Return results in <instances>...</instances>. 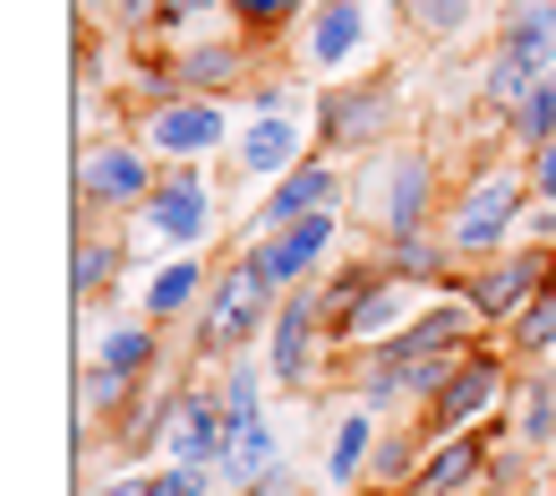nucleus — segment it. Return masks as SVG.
<instances>
[{"label": "nucleus", "instance_id": "obj_38", "mask_svg": "<svg viewBox=\"0 0 556 496\" xmlns=\"http://www.w3.org/2000/svg\"><path fill=\"white\" fill-rule=\"evenodd\" d=\"M86 496H146V471H121V480H103V488H86Z\"/></svg>", "mask_w": 556, "mask_h": 496}, {"label": "nucleus", "instance_id": "obj_21", "mask_svg": "<svg viewBox=\"0 0 556 496\" xmlns=\"http://www.w3.org/2000/svg\"><path fill=\"white\" fill-rule=\"evenodd\" d=\"M266 385H275L266 352H231V359H223V377H214V394H223V428H257V420H266Z\"/></svg>", "mask_w": 556, "mask_h": 496}, {"label": "nucleus", "instance_id": "obj_39", "mask_svg": "<svg viewBox=\"0 0 556 496\" xmlns=\"http://www.w3.org/2000/svg\"><path fill=\"white\" fill-rule=\"evenodd\" d=\"M112 9H121V0H77V17H86V26H94V17H112Z\"/></svg>", "mask_w": 556, "mask_h": 496}, {"label": "nucleus", "instance_id": "obj_35", "mask_svg": "<svg viewBox=\"0 0 556 496\" xmlns=\"http://www.w3.org/2000/svg\"><path fill=\"white\" fill-rule=\"evenodd\" d=\"M154 17H163V0H121L112 9V26H129V35H154Z\"/></svg>", "mask_w": 556, "mask_h": 496}, {"label": "nucleus", "instance_id": "obj_7", "mask_svg": "<svg viewBox=\"0 0 556 496\" xmlns=\"http://www.w3.org/2000/svg\"><path fill=\"white\" fill-rule=\"evenodd\" d=\"M257 43L231 26V35H206V43H180V52H154L146 61V103H163V94H240L257 61H249Z\"/></svg>", "mask_w": 556, "mask_h": 496}, {"label": "nucleus", "instance_id": "obj_22", "mask_svg": "<svg viewBox=\"0 0 556 496\" xmlns=\"http://www.w3.org/2000/svg\"><path fill=\"white\" fill-rule=\"evenodd\" d=\"M121 275H129V249H121V240H103V231L86 222V231H77V257H70V291H77V308L112 300V291H121Z\"/></svg>", "mask_w": 556, "mask_h": 496}, {"label": "nucleus", "instance_id": "obj_28", "mask_svg": "<svg viewBox=\"0 0 556 496\" xmlns=\"http://www.w3.org/2000/svg\"><path fill=\"white\" fill-rule=\"evenodd\" d=\"M394 9H403V26L419 43H463L480 26V0H394Z\"/></svg>", "mask_w": 556, "mask_h": 496}, {"label": "nucleus", "instance_id": "obj_32", "mask_svg": "<svg viewBox=\"0 0 556 496\" xmlns=\"http://www.w3.org/2000/svg\"><path fill=\"white\" fill-rule=\"evenodd\" d=\"M496 43L548 69V61H556V9H505V26H496Z\"/></svg>", "mask_w": 556, "mask_h": 496}, {"label": "nucleus", "instance_id": "obj_33", "mask_svg": "<svg viewBox=\"0 0 556 496\" xmlns=\"http://www.w3.org/2000/svg\"><path fill=\"white\" fill-rule=\"evenodd\" d=\"M505 334H514V359H531V368H548V359H556V283L540 291V300H531V308H522V317H514Z\"/></svg>", "mask_w": 556, "mask_h": 496}, {"label": "nucleus", "instance_id": "obj_27", "mask_svg": "<svg viewBox=\"0 0 556 496\" xmlns=\"http://www.w3.org/2000/svg\"><path fill=\"white\" fill-rule=\"evenodd\" d=\"M548 69H556V61H548ZM548 69L496 43V52H488V61H480V103H488V112H496V120H505V112H514V103H522V94H531V86H540V77H548Z\"/></svg>", "mask_w": 556, "mask_h": 496}, {"label": "nucleus", "instance_id": "obj_24", "mask_svg": "<svg viewBox=\"0 0 556 496\" xmlns=\"http://www.w3.org/2000/svg\"><path fill=\"white\" fill-rule=\"evenodd\" d=\"M275 462H282V445H275V420H257V428H231V436H223V462H214V471H223V496L257 488V480H266Z\"/></svg>", "mask_w": 556, "mask_h": 496}, {"label": "nucleus", "instance_id": "obj_31", "mask_svg": "<svg viewBox=\"0 0 556 496\" xmlns=\"http://www.w3.org/2000/svg\"><path fill=\"white\" fill-rule=\"evenodd\" d=\"M308 9H317V0H231V26H240L249 43H275V35H300Z\"/></svg>", "mask_w": 556, "mask_h": 496}, {"label": "nucleus", "instance_id": "obj_26", "mask_svg": "<svg viewBox=\"0 0 556 496\" xmlns=\"http://www.w3.org/2000/svg\"><path fill=\"white\" fill-rule=\"evenodd\" d=\"M206 35H231V0H163L154 52H180V43H206Z\"/></svg>", "mask_w": 556, "mask_h": 496}, {"label": "nucleus", "instance_id": "obj_3", "mask_svg": "<svg viewBox=\"0 0 556 496\" xmlns=\"http://www.w3.org/2000/svg\"><path fill=\"white\" fill-rule=\"evenodd\" d=\"M266 326H275V291L257 283L249 257H231V266H214L206 308L189 317V359H214V368H223L231 352H257Z\"/></svg>", "mask_w": 556, "mask_h": 496}, {"label": "nucleus", "instance_id": "obj_13", "mask_svg": "<svg viewBox=\"0 0 556 496\" xmlns=\"http://www.w3.org/2000/svg\"><path fill=\"white\" fill-rule=\"evenodd\" d=\"M368 43H377V0H317V9L300 17V35H291V69H308L326 86V77L351 69Z\"/></svg>", "mask_w": 556, "mask_h": 496}, {"label": "nucleus", "instance_id": "obj_29", "mask_svg": "<svg viewBox=\"0 0 556 496\" xmlns=\"http://www.w3.org/2000/svg\"><path fill=\"white\" fill-rule=\"evenodd\" d=\"M505 138L522 145V154H540V145L556 138V69L540 77V86H531V94H522L514 112H505Z\"/></svg>", "mask_w": 556, "mask_h": 496}, {"label": "nucleus", "instance_id": "obj_15", "mask_svg": "<svg viewBox=\"0 0 556 496\" xmlns=\"http://www.w3.org/2000/svg\"><path fill=\"white\" fill-rule=\"evenodd\" d=\"M317 154V129L308 120H282V112H240V138H231V171L249 189H275L282 171H300Z\"/></svg>", "mask_w": 556, "mask_h": 496}, {"label": "nucleus", "instance_id": "obj_1", "mask_svg": "<svg viewBox=\"0 0 556 496\" xmlns=\"http://www.w3.org/2000/svg\"><path fill=\"white\" fill-rule=\"evenodd\" d=\"M437 154H419V145H377V154H359V171H351L343 189V214H359L377 240H403V231H437L445 214H437Z\"/></svg>", "mask_w": 556, "mask_h": 496}, {"label": "nucleus", "instance_id": "obj_17", "mask_svg": "<svg viewBox=\"0 0 556 496\" xmlns=\"http://www.w3.org/2000/svg\"><path fill=\"white\" fill-rule=\"evenodd\" d=\"M206 291H214V266L198 257V249L154 257V275H146V291H138V317H154V326L172 334V326H189V317L206 308Z\"/></svg>", "mask_w": 556, "mask_h": 496}, {"label": "nucleus", "instance_id": "obj_16", "mask_svg": "<svg viewBox=\"0 0 556 496\" xmlns=\"http://www.w3.org/2000/svg\"><path fill=\"white\" fill-rule=\"evenodd\" d=\"M496 436H505V420L496 428H463V436H428V454H419V471H412L403 496H480L488 462H496Z\"/></svg>", "mask_w": 556, "mask_h": 496}, {"label": "nucleus", "instance_id": "obj_2", "mask_svg": "<svg viewBox=\"0 0 556 496\" xmlns=\"http://www.w3.org/2000/svg\"><path fill=\"white\" fill-rule=\"evenodd\" d=\"M522 222H531V171L522 163H480L471 171V189L445 206V249L463 257V266H480V257H505L514 240H522Z\"/></svg>", "mask_w": 556, "mask_h": 496}, {"label": "nucleus", "instance_id": "obj_19", "mask_svg": "<svg viewBox=\"0 0 556 496\" xmlns=\"http://www.w3.org/2000/svg\"><path fill=\"white\" fill-rule=\"evenodd\" d=\"M86 368H103L121 385H146L163 368V326L154 317H103V334L86 343Z\"/></svg>", "mask_w": 556, "mask_h": 496}, {"label": "nucleus", "instance_id": "obj_8", "mask_svg": "<svg viewBox=\"0 0 556 496\" xmlns=\"http://www.w3.org/2000/svg\"><path fill=\"white\" fill-rule=\"evenodd\" d=\"M138 138L154 145V163H206L240 138V120H231V94H163L138 112Z\"/></svg>", "mask_w": 556, "mask_h": 496}, {"label": "nucleus", "instance_id": "obj_36", "mask_svg": "<svg viewBox=\"0 0 556 496\" xmlns=\"http://www.w3.org/2000/svg\"><path fill=\"white\" fill-rule=\"evenodd\" d=\"M240 496H300V471H291V462H275L257 488H240Z\"/></svg>", "mask_w": 556, "mask_h": 496}, {"label": "nucleus", "instance_id": "obj_37", "mask_svg": "<svg viewBox=\"0 0 556 496\" xmlns=\"http://www.w3.org/2000/svg\"><path fill=\"white\" fill-rule=\"evenodd\" d=\"M522 240H540V249H556V206H531V222H522Z\"/></svg>", "mask_w": 556, "mask_h": 496}, {"label": "nucleus", "instance_id": "obj_34", "mask_svg": "<svg viewBox=\"0 0 556 496\" xmlns=\"http://www.w3.org/2000/svg\"><path fill=\"white\" fill-rule=\"evenodd\" d=\"M522 171H531V206H556V138L540 154H522Z\"/></svg>", "mask_w": 556, "mask_h": 496}, {"label": "nucleus", "instance_id": "obj_40", "mask_svg": "<svg viewBox=\"0 0 556 496\" xmlns=\"http://www.w3.org/2000/svg\"><path fill=\"white\" fill-rule=\"evenodd\" d=\"M505 9H556V0H505Z\"/></svg>", "mask_w": 556, "mask_h": 496}, {"label": "nucleus", "instance_id": "obj_11", "mask_svg": "<svg viewBox=\"0 0 556 496\" xmlns=\"http://www.w3.org/2000/svg\"><path fill=\"white\" fill-rule=\"evenodd\" d=\"M556 283V249H540V240H514L505 257H480V266H463V300L480 308V326H514L540 291Z\"/></svg>", "mask_w": 556, "mask_h": 496}, {"label": "nucleus", "instance_id": "obj_14", "mask_svg": "<svg viewBox=\"0 0 556 496\" xmlns=\"http://www.w3.org/2000/svg\"><path fill=\"white\" fill-rule=\"evenodd\" d=\"M343 189H351L343 163H334V154H308L300 171H282L275 189H266V206H249L240 240H266V231H282V222H308V214H343Z\"/></svg>", "mask_w": 556, "mask_h": 496}, {"label": "nucleus", "instance_id": "obj_25", "mask_svg": "<svg viewBox=\"0 0 556 496\" xmlns=\"http://www.w3.org/2000/svg\"><path fill=\"white\" fill-rule=\"evenodd\" d=\"M505 428H514V445H556V368H531L522 385H514V403H505Z\"/></svg>", "mask_w": 556, "mask_h": 496}, {"label": "nucleus", "instance_id": "obj_30", "mask_svg": "<svg viewBox=\"0 0 556 496\" xmlns=\"http://www.w3.org/2000/svg\"><path fill=\"white\" fill-rule=\"evenodd\" d=\"M240 112H282V120H308V112H317L308 69H291V77H249V86H240Z\"/></svg>", "mask_w": 556, "mask_h": 496}, {"label": "nucleus", "instance_id": "obj_9", "mask_svg": "<svg viewBox=\"0 0 556 496\" xmlns=\"http://www.w3.org/2000/svg\"><path fill=\"white\" fill-rule=\"evenodd\" d=\"M266 368H275L282 394H308L317 377H326V352H334V334H326V291H282L275 300V326H266Z\"/></svg>", "mask_w": 556, "mask_h": 496}, {"label": "nucleus", "instance_id": "obj_18", "mask_svg": "<svg viewBox=\"0 0 556 496\" xmlns=\"http://www.w3.org/2000/svg\"><path fill=\"white\" fill-rule=\"evenodd\" d=\"M223 394H206V385H180L172 394V428H163V462H223Z\"/></svg>", "mask_w": 556, "mask_h": 496}, {"label": "nucleus", "instance_id": "obj_12", "mask_svg": "<svg viewBox=\"0 0 556 496\" xmlns=\"http://www.w3.org/2000/svg\"><path fill=\"white\" fill-rule=\"evenodd\" d=\"M505 403H514V394H505V352H496V343H471V352L454 359V377L437 385V403L419 411V428H428V436L496 428V420H505Z\"/></svg>", "mask_w": 556, "mask_h": 496}, {"label": "nucleus", "instance_id": "obj_6", "mask_svg": "<svg viewBox=\"0 0 556 496\" xmlns=\"http://www.w3.org/2000/svg\"><path fill=\"white\" fill-rule=\"evenodd\" d=\"M343 222L351 214H308V222H282V231H266V240H240V257L257 266V283L275 291H308L334 275V249H343Z\"/></svg>", "mask_w": 556, "mask_h": 496}, {"label": "nucleus", "instance_id": "obj_23", "mask_svg": "<svg viewBox=\"0 0 556 496\" xmlns=\"http://www.w3.org/2000/svg\"><path fill=\"white\" fill-rule=\"evenodd\" d=\"M419 454H428V428L412 420H394V428H377V454H368V488L377 496H403L412 488V471H419Z\"/></svg>", "mask_w": 556, "mask_h": 496}, {"label": "nucleus", "instance_id": "obj_41", "mask_svg": "<svg viewBox=\"0 0 556 496\" xmlns=\"http://www.w3.org/2000/svg\"><path fill=\"white\" fill-rule=\"evenodd\" d=\"M334 496H343V488H334Z\"/></svg>", "mask_w": 556, "mask_h": 496}, {"label": "nucleus", "instance_id": "obj_20", "mask_svg": "<svg viewBox=\"0 0 556 496\" xmlns=\"http://www.w3.org/2000/svg\"><path fill=\"white\" fill-rule=\"evenodd\" d=\"M377 403H359L351 394L343 411H334V436H326V488H368V454H377Z\"/></svg>", "mask_w": 556, "mask_h": 496}, {"label": "nucleus", "instance_id": "obj_5", "mask_svg": "<svg viewBox=\"0 0 556 496\" xmlns=\"http://www.w3.org/2000/svg\"><path fill=\"white\" fill-rule=\"evenodd\" d=\"M308 129H317V154H334V163L377 154L394 138V77H326Z\"/></svg>", "mask_w": 556, "mask_h": 496}, {"label": "nucleus", "instance_id": "obj_4", "mask_svg": "<svg viewBox=\"0 0 556 496\" xmlns=\"http://www.w3.org/2000/svg\"><path fill=\"white\" fill-rule=\"evenodd\" d=\"M214 231H223V206H214V189H206V171H198V163H163L154 198L129 214V240H138L146 257H180V249H206Z\"/></svg>", "mask_w": 556, "mask_h": 496}, {"label": "nucleus", "instance_id": "obj_10", "mask_svg": "<svg viewBox=\"0 0 556 496\" xmlns=\"http://www.w3.org/2000/svg\"><path fill=\"white\" fill-rule=\"evenodd\" d=\"M154 180H163V163H154V145L146 138H94L77 154V206L86 214H129L154 198Z\"/></svg>", "mask_w": 556, "mask_h": 496}]
</instances>
